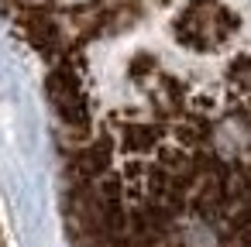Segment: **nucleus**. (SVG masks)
I'll return each instance as SVG.
<instances>
[{"label":"nucleus","instance_id":"nucleus-2","mask_svg":"<svg viewBox=\"0 0 251 247\" xmlns=\"http://www.w3.org/2000/svg\"><path fill=\"white\" fill-rule=\"evenodd\" d=\"M0 247H18L14 230H11V220H7V209H4V199H0Z\"/></svg>","mask_w":251,"mask_h":247},{"label":"nucleus","instance_id":"nucleus-1","mask_svg":"<svg viewBox=\"0 0 251 247\" xmlns=\"http://www.w3.org/2000/svg\"><path fill=\"white\" fill-rule=\"evenodd\" d=\"M42 72L76 247H251V0H0Z\"/></svg>","mask_w":251,"mask_h":247}]
</instances>
